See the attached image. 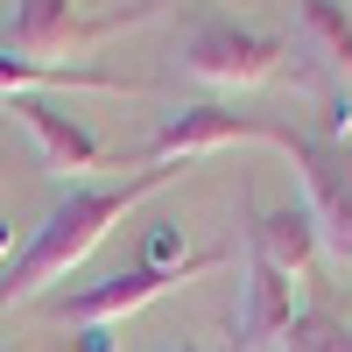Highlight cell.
<instances>
[{
	"label": "cell",
	"instance_id": "cell-1",
	"mask_svg": "<svg viewBox=\"0 0 352 352\" xmlns=\"http://www.w3.org/2000/svg\"><path fill=\"white\" fill-rule=\"evenodd\" d=\"M176 162H148L141 176H127V184H71L64 197L43 212V226L28 232V247L0 268V310H14V303H36L50 282H64L78 261H92V247L106 240L113 226H120L141 197H155L176 184Z\"/></svg>",
	"mask_w": 352,
	"mask_h": 352
},
{
	"label": "cell",
	"instance_id": "cell-2",
	"mask_svg": "<svg viewBox=\"0 0 352 352\" xmlns=\"http://www.w3.org/2000/svg\"><path fill=\"white\" fill-rule=\"evenodd\" d=\"M282 56H289L282 36L247 28L232 14H212V8L190 14L184 36H176V64H184L190 78H204V85H219V92H254V85L282 78Z\"/></svg>",
	"mask_w": 352,
	"mask_h": 352
},
{
	"label": "cell",
	"instance_id": "cell-3",
	"mask_svg": "<svg viewBox=\"0 0 352 352\" xmlns=\"http://www.w3.org/2000/svg\"><path fill=\"white\" fill-rule=\"evenodd\" d=\"M162 0H134L120 14H85V0H14L8 8V50L36 56V64H71V56H92L106 36L148 21Z\"/></svg>",
	"mask_w": 352,
	"mask_h": 352
},
{
	"label": "cell",
	"instance_id": "cell-4",
	"mask_svg": "<svg viewBox=\"0 0 352 352\" xmlns=\"http://www.w3.org/2000/svg\"><path fill=\"white\" fill-rule=\"evenodd\" d=\"M226 254H190L184 268H120V275H106L92 289H78V296H56L43 317H56V324H78V331H113V324H127L134 310H148L155 296H169V289H184L197 275H212Z\"/></svg>",
	"mask_w": 352,
	"mask_h": 352
},
{
	"label": "cell",
	"instance_id": "cell-5",
	"mask_svg": "<svg viewBox=\"0 0 352 352\" xmlns=\"http://www.w3.org/2000/svg\"><path fill=\"white\" fill-rule=\"evenodd\" d=\"M289 162L303 176V212L317 226V247H331L352 268V148L324 134H289Z\"/></svg>",
	"mask_w": 352,
	"mask_h": 352
},
{
	"label": "cell",
	"instance_id": "cell-6",
	"mask_svg": "<svg viewBox=\"0 0 352 352\" xmlns=\"http://www.w3.org/2000/svg\"><path fill=\"white\" fill-rule=\"evenodd\" d=\"M289 134H296V127L261 120V113H240V106H184V113H169V120L155 127L148 162H197V155H212V148H232V141L289 148Z\"/></svg>",
	"mask_w": 352,
	"mask_h": 352
},
{
	"label": "cell",
	"instance_id": "cell-7",
	"mask_svg": "<svg viewBox=\"0 0 352 352\" xmlns=\"http://www.w3.org/2000/svg\"><path fill=\"white\" fill-rule=\"evenodd\" d=\"M8 113H14V127L36 141V155H43L50 176H71V184H85L92 169H113V155L92 141V127L71 120V113H56L50 99H14Z\"/></svg>",
	"mask_w": 352,
	"mask_h": 352
},
{
	"label": "cell",
	"instance_id": "cell-8",
	"mask_svg": "<svg viewBox=\"0 0 352 352\" xmlns=\"http://www.w3.org/2000/svg\"><path fill=\"white\" fill-rule=\"evenodd\" d=\"M296 8V56L310 78L331 85V106H352V8L345 0H289Z\"/></svg>",
	"mask_w": 352,
	"mask_h": 352
},
{
	"label": "cell",
	"instance_id": "cell-9",
	"mask_svg": "<svg viewBox=\"0 0 352 352\" xmlns=\"http://www.w3.org/2000/svg\"><path fill=\"white\" fill-rule=\"evenodd\" d=\"M289 324H296V289H289V275L247 254L240 310H232V352H268V345L289 338Z\"/></svg>",
	"mask_w": 352,
	"mask_h": 352
},
{
	"label": "cell",
	"instance_id": "cell-10",
	"mask_svg": "<svg viewBox=\"0 0 352 352\" xmlns=\"http://www.w3.org/2000/svg\"><path fill=\"white\" fill-rule=\"evenodd\" d=\"M36 92H113V99H141L148 78H120V71H92V64H36V56L0 50V106L36 99Z\"/></svg>",
	"mask_w": 352,
	"mask_h": 352
},
{
	"label": "cell",
	"instance_id": "cell-11",
	"mask_svg": "<svg viewBox=\"0 0 352 352\" xmlns=\"http://www.w3.org/2000/svg\"><path fill=\"white\" fill-rule=\"evenodd\" d=\"M247 254L268 261V268H282L289 282H296L310 261H317V226L303 204H282V212H247Z\"/></svg>",
	"mask_w": 352,
	"mask_h": 352
},
{
	"label": "cell",
	"instance_id": "cell-12",
	"mask_svg": "<svg viewBox=\"0 0 352 352\" xmlns=\"http://www.w3.org/2000/svg\"><path fill=\"white\" fill-rule=\"evenodd\" d=\"M282 352H352V331L338 324L331 310H296V324H289Z\"/></svg>",
	"mask_w": 352,
	"mask_h": 352
},
{
	"label": "cell",
	"instance_id": "cell-13",
	"mask_svg": "<svg viewBox=\"0 0 352 352\" xmlns=\"http://www.w3.org/2000/svg\"><path fill=\"white\" fill-rule=\"evenodd\" d=\"M85 352H113V331H85Z\"/></svg>",
	"mask_w": 352,
	"mask_h": 352
},
{
	"label": "cell",
	"instance_id": "cell-14",
	"mask_svg": "<svg viewBox=\"0 0 352 352\" xmlns=\"http://www.w3.org/2000/svg\"><path fill=\"white\" fill-rule=\"evenodd\" d=\"M8 247H14V226H0V261H8Z\"/></svg>",
	"mask_w": 352,
	"mask_h": 352
},
{
	"label": "cell",
	"instance_id": "cell-15",
	"mask_svg": "<svg viewBox=\"0 0 352 352\" xmlns=\"http://www.w3.org/2000/svg\"><path fill=\"white\" fill-rule=\"evenodd\" d=\"M169 352H204V345H169Z\"/></svg>",
	"mask_w": 352,
	"mask_h": 352
},
{
	"label": "cell",
	"instance_id": "cell-16",
	"mask_svg": "<svg viewBox=\"0 0 352 352\" xmlns=\"http://www.w3.org/2000/svg\"><path fill=\"white\" fill-rule=\"evenodd\" d=\"M0 352H14V345H0Z\"/></svg>",
	"mask_w": 352,
	"mask_h": 352
}]
</instances>
